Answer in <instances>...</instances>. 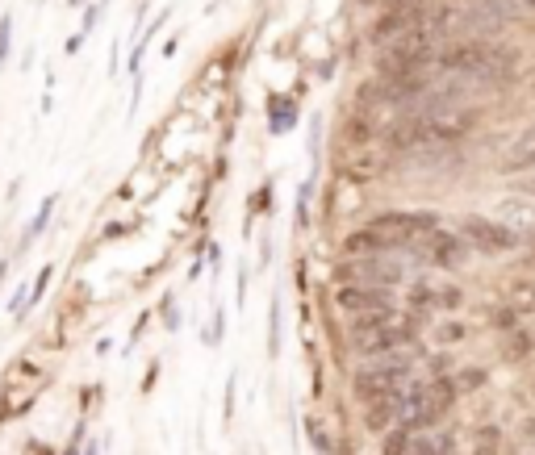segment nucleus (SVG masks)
Listing matches in <instances>:
<instances>
[{"label": "nucleus", "mask_w": 535, "mask_h": 455, "mask_svg": "<svg viewBox=\"0 0 535 455\" xmlns=\"http://www.w3.org/2000/svg\"><path fill=\"white\" fill-rule=\"evenodd\" d=\"M477 385H485V372H481V368L456 372V376H452V389H477Z\"/></svg>", "instance_id": "obj_17"}, {"label": "nucleus", "mask_w": 535, "mask_h": 455, "mask_svg": "<svg viewBox=\"0 0 535 455\" xmlns=\"http://www.w3.org/2000/svg\"><path fill=\"white\" fill-rule=\"evenodd\" d=\"M410 443H414V430L393 426L389 435H385V443H381V451H385V455H406V451H410Z\"/></svg>", "instance_id": "obj_15"}, {"label": "nucleus", "mask_w": 535, "mask_h": 455, "mask_svg": "<svg viewBox=\"0 0 535 455\" xmlns=\"http://www.w3.org/2000/svg\"><path fill=\"white\" fill-rule=\"evenodd\" d=\"M494 326H498V334H502V330H515V326H519V314H515L510 305H498V309H494Z\"/></svg>", "instance_id": "obj_18"}, {"label": "nucleus", "mask_w": 535, "mask_h": 455, "mask_svg": "<svg viewBox=\"0 0 535 455\" xmlns=\"http://www.w3.org/2000/svg\"><path fill=\"white\" fill-rule=\"evenodd\" d=\"M427 26V13L418 9V5H389L381 17H377V26L368 30V42L372 46H385L393 38H402L410 30H423Z\"/></svg>", "instance_id": "obj_6"}, {"label": "nucleus", "mask_w": 535, "mask_h": 455, "mask_svg": "<svg viewBox=\"0 0 535 455\" xmlns=\"http://www.w3.org/2000/svg\"><path fill=\"white\" fill-rule=\"evenodd\" d=\"M339 284H372V289H393V284L406 280V268L385 255H352L339 263Z\"/></svg>", "instance_id": "obj_4"}, {"label": "nucleus", "mask_w": 535, "mask_h": 455, "mask_svg": "<svg viewBox=\"0 0 535 455\" xmlns=\"http://www.w3.org/2000/svg\"><path fill=\"white\" fill-rule=\"evenodd\" d=\"M439 334H444V343H460V339H464V326H460V322H448Z\"/></svg>", "instance_id": "obj_21"}, {"label": "nucleus", "mask_w": 535, "mask_h": 455, "mask_svg": "<svg viewBox=\"0 0 535 455\" xmlns=\"http://www.w3.org/2000/svg\"><path fill=\"white\" fill-rule=\"evenodd\" d=\"M519 9H535V0H519Z\"/></svg>", "instance_id": "obj_22"}, {"label": "nucleus", "mask_w": 535, "mask_h": 455, "mask_svg": "<svg viewBox=\"0 0 535 455\" xmlns=\"http://www.w3.org/2000/svg\"><path fill=\"white\" fill-rule=\"evenodd\" d=\"M410 238L406 230H385V226H364V230H352L343 238V251L347 255H385V251H398V247H410Z\"/></svg>", "instance_id": "obj_7"}, {"label": "nucleus", "mask_w": 535, "mask_h": 455, "mask_svg": "<svg viewBox=\"0 0 535 455\" xmlns=\"http://www.w3.org/2000/svg\"><path fill=\"white\" fill-rule=\"evenodd\" d=\"M460 301H464L460 289H439L435 293V309H460Z\"/></svg>", "instance_id": "obj_19"}, {"label": "nucleus", "mask_w": 535, "mask_h": 455, "mask_svg": "<svg viewBox=\"0 0 535 455\" xmlns=\"http://www.w3.org/2000/svg\"><path fill=\"white\" fill-rule=\"evenodd\" d=\"M410 359L406 355H381V359H372L368 368H360L352 376V397L360 405L368 401H377V397H393V393H402L410 385Z\"/></svg>", "instance_id": "obj_2"}, {"label": "nucleus", "mask_w": 535, "mask_h": 455, "mask_svg": "<svg viewBox=\"0 0 535 455\" xmlns=\"http://www.w3.org/2000/svg\"><path fill=\"white\" fill-rule=\"evenodd\" d=\"M393 426H398V393L364 405V430H372V435H389Z\"/></svg>", "instance_id": "obj_11"}, {"label": "nucleus", "mask_w": 535, "mask_h": 455, "mask_svg": "<svg viewBox=\"0 0 535 455\" xmlns=\"http://www.w3.org/2000/svg\"><path fill=\"white\" fill-rule=\"evenodd\" d=\"M506 305L515 314H535V280L531 276H515L506 284Z\"/></svg>", "instance_id": "obj_14"}, {"label": "nucleus", "mask_w": 535, "mask_h": 455, "mask_svg": "<svg viewBox=\"0 0 535 455\" xmlns=\"http://www.w3.org/2000/svg\"><path fill=\"white\" fill-rule=\"evenodd\" d=\"M372 226L406 230V234H431V230H439V218L435 213H381V218H372Z\"/></svg>", "instance_id": "obj_12"}, {"label": "nucleus", "mask_w": 535, "mask_h": 455, "mask_svg": "<svg viewBox=\"0 0 535 455\" xmlns=\"http://www.w3.org/2000/svg\"><path fill=\"white\" fill-rule=\"evenodd\" d=\"M339 309H347V314H368V309H385L393 305L389 289H372V284H343V289L335 293Z\"/></svg>", "instance_id": "obj_9"}, {"label": "nucleus", "mask_w": 535, "mask_h": 455, "mask_svg": "<svg viewBox=\"0 0 535 455\" xmlns=\"http://www.w3.org/2000/svg\"><path fill=\"white\" fill-rule=\"evenodd\" d=\"M410 343H414V322L398 318V314H389L377 326H352V347L360 355H393Z\"/></svg>", "instance_id": "obj_3"}, {"label": "nucleus", "mask_w": 535, "mask_h": 455, "mask_svg": "<svg viewBox=\"0 0 535 455\" xmlns=\"http://www.w3.org/2000/svg\"><path fill=\"white\" fill-rule=\"evenodd\" d=\"M498 167H502V172H527V167H535V122L527 130H519V138L506 147Z\"/></svg>", "instance_id": "obj_10"}, {"label": "nucleus", "mask_w": 535, "mask_h": 455, "mask_svg": "<svg viewBox=\"0 0 535 455\" xmlns=\"http://www.w3.org/2000/svg\"><path fill=\"white\" fill-rule=\"evenodd\" d=\"M423 255H427V263H435V268L456 272V268H464V263H469V243H464L456 230H431Z\"/></svg>", "instance_id": "obj_8"}, {"label": "nucleus", "mask_w": 535, "mask_h": 455, "mask_svg": "<svg viewBox=\"0 0 535 455\" xmlns=\"http://www.w3.org/2000/svg\"><path fill=\"white\" fill-rule=\"evenodd\" d=\"M531 351H535V334L527 326L502 330V359H506V364H527Z\"/></svg>", "instance_id": "obj_13"}, {"label": "nucleus", "mask_w": 535, "mask_h": 455, "mask_svg": "<svg viewBox=\"0 0 535 455\" xmlns=\"http://www.w3.org/2000/svg\"><path fill=\"white\" fill-rule=\"evenodd\" d=\"M460 238L481 255H506V251L519 247V230L506 226V222H490V218H464Z\"/></svg>", "instance_id": "obj_5"}, {"label": "nucleus", "mask_w": 535, "mask_h": 455, "mask_svg": "<svg viewBox=\"0 0 535 455\" xmlns=\"http://www.w3.org/2000/svg\"><path fill=\"white\" fill-rule=\"evenodd\" d=\"M469 455H498V447H494V435H490V426H485V435H481V447H477V451H469Z\"/></svg>", "instance_id": "obj_20"}, {"label": "nucleus", "mask_w": 535, "mask_h": 455, "mask_svg": "<svg viewBox=\"0 0 535 455\" xmlns=\"http://www.w3.org/2000/svg\"><path fill=\"white\" fill-rule=\"evenodd\" d=\"M410 309H435V289H427V284H414V289H410Z\"/></svg>", "instance_id": "obj_16"}, {"label": "nucleus", "mask_w": 535, "mask_h": 455, "mask_svg": "<svg viewBox=\"0 0 535 455\" xmlns=\"http://www.w3.org/2000/svg\"><path fill=\"white\" fill-rule=\"evenodd\" d=\"M439 51V38L423 26V30H410L402 38H393L381 46L377 55V76H410V71H427L435 63Z\"/></svg>", "instance_id": "obj_1"}]
</instances>
